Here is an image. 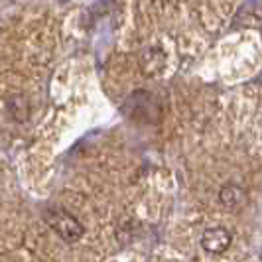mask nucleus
<instances>
[{"instance_id":"f257e3e1","label":"nucleus","mask_w":262,"mask_h":262,"mask_svg":"<svg viewBox=\"0 0 262 262\" xmlns=\"http://www.w3.org/2000/svg\"><path fill=\"white\" fill-rule=\"evenodd\" d=\"M46 221L66 243H75L83 235V225L79 223L73 215H69L67 211H48Z\"/></svg>"},{"instance_id":"f03ea898","label":"nucleus","mask_w":262,"mask_h":262,"mask_svg":"<svg viewBox=\"0 0 262 262\" xmlns=\"http://www.w3.org/2000/svg\"><path fill=\"white\" fill-rule=\"evenodd\" d=\"M229 245H231V235L223 227H211L201 235V247L213 254L225 252L229 249Z\"/></svg>"},{"instance_id":"7ed1b4c3","label":"nucleus","mask_w":262,"mask_h":262,"mask_svg":"<svg viewBox=\"0 0 262 262\" xmlns=\"http://www.w3.org/2000/svg\"><path fill=\"white\" fill-rule=\"evenodd\" d=\"M219 197H221V203L227 209H238L245 203V191L238 185H225Z\"/></svg>"}]
</instances>
